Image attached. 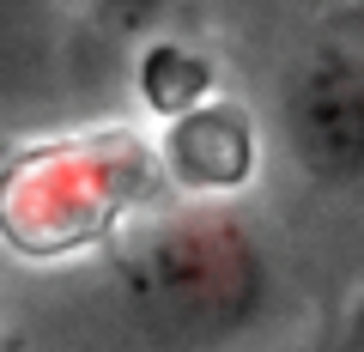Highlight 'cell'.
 Returning a JSON list of instances; mask_svg holds the SVG:
<instances>
[{"label":"cell","mask_w":364,"mask_h":352,"mask_svg":"<svg viewBox=\"0 0 364 352\" xmlns=\"http://www.w3.org/2000/svg\"><path fill=\"white\" fill-rule=\"evenodd\" d=\"M213 85H207V61L188 55L182 43H152L146 55V97L158 104V116H176V110L200 104Z\"/></svg>","instance_id":"6"},{"label":"cell","mask_w":364,"mask_h":352,"mask_svg":"<svg viewBox=\"0 0 364 352\" xmlns=\"http://www.w3.org/2000/svg\"><path fill=\"white\" fill-rule=\"evenodd\" d=\"M322 6H364V0H322Z\"/></svg>","instance_id":"8"},{"label":"cell","mask_w":364,"mask_h":352,"mask_svg":"<svg viewBox=\"0 0 364 352\" xmlns=\"http://www.w3.org/2000/svg\"><path fill=\"white\" fill-rule=\"evenodd\" d=\"M255 152H261L255 122L219 92H207L200 104L164 116V128L152 140L158 176H170L195 201H225L231 188H243L255 176Z\"/></svg>","instance_id":"4"},{"label":"cell","mask_w":364,"mask_h":352,"mask_svg":"<svg viewBox=\"0 0 364 352\" xmlns=\"http://www.w3.org/2000/svg\"><path fill=\"white\" fill-rule=\"evenodd\" d=\"M73 31L79 18L67 0H0V104L55 92L73 55Z\"/></svg>","instance_id":"5"},{"label":"cell","mask_w":364,"mask_h":352,"mask_svg":"<svg viewBox=\"0 0 364 352\" xmlns=\"http://www.w3.org/2000/svg\"><path fill=\"white\" fill-rule=\"evenodd\" d=\"M158 176L152 140L85 128L31 140L0 158V243L25 261H61L116 237Z\"/></svg>","instance_id":"2"},{"label":"cell","mask_w":364,"mask_h":352,"mask_svg":"<svg viewBox=\"0 0 364 352\" xmlns=\"http://www.w3.org/2000/svg\"><path fill=\"white\" fill-rule=\"evenodd\" d=\"M358 322H364V316H358Z\"/></svg>","instance_id":"9"},{"label":"cell","mask_w":364,"mask_h":352,"mask_svg":"<svg viewBox=\"0 0 364 352\" xmlns=\"http://www.w3.org/2000/svg\"><path fill=\"white\" fill-rule=\"evenodd\" d=\"M279 140L322 188H364V31H328L279 85Z\"/></svg>","instance_id":"3"},{"label":"cell","mask_w":364,"mask_h":352,"mask_svg":"<svg viewBox=\"0 0 364 352\" xmlns=\"http://www.w3.org/2000/svg\"><path fill=\"white\" fill-rule=\"evenodd\" d=\"M273 286L261 237L219 201L146 219L116 255V292L146 340L176 352L237 340Z\"/></svg>","instance_id":"1"},{"label":"cell","mask_w":364,"mask_h":352,"mask_svg":"<svg viewBox=\"0 0 364 352\" xmlns=\"http://www.w3.org/2000/svg\"><path fill=\"white\" fill-rule=\"evenodd\" d=\"M79 25L91 31H116V37H146V31L164 18L170 0H67Z\"/></svg>","instance_id":"7"}]
</instances>
